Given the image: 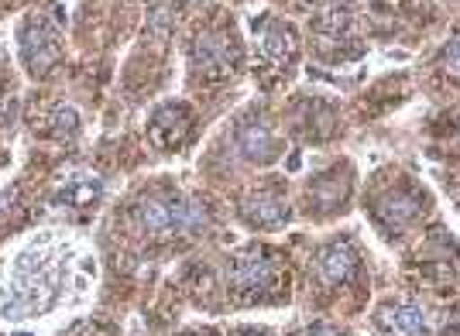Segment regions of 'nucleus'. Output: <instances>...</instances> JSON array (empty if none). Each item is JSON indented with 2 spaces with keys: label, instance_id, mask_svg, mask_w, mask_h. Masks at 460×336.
Wrapping results in <instances>:
<instances>
[{
  "label": "nucleus",
  "instance_id": "dca6fc26",
  "mask_svg": "<svg viewBox=\"0 0 460 336\" xmlns=\"http://www.w3.org/2000/svg\"><path fill=\"white\" fill-rule=\"evenodd\" d=\"M299 336H344V330H337L330 323H313L306 330H299Z\"/></svg>",
  "mask_w": 460,
  "mask_h": 336
},
{
  "label": "nucleus",
  "instance_id": "f3484780",
  "mask_svg": "<svg viewBox=\"0 0 460 336\" xmlns=\"http://www.w3.org/2000/svg\"><path fill=\"white\" fill-rule=\"evenodd\" d=\"M199 336H210V333H207V330H203V333H199Z\"/></svg>",
  "mask_w": 460,
  "mask_h": 336
},
{
  "label": "nucleus",
  "instance_id": "ddd939ff",
  "mask_svg": "<svg viewBox=\"0 0 460 336\" xmlns=\"http://www.w3.org/2000/svg\"><path fill=\"white\" fill-rule=\"evenodd\" d=\"M426 326L420 305H405V302H388L382 313H378V330L385 336H416Z\"/></svg>",
  "mask_w": 460,
  "mask_h": 336
},
{
  "label": "nucleus",
  "instance_id": "f8f14e48",
  "mask_svg": "<svg viewBox=\"0 0 460 336\" xmlns=\"http://www.w3.org/2000/svg\"><path fill=\"white\" fill-rule=\"evenodd\" d=\"M422 209V199L416 189H392V192H385L382 199L375 203V213H378V224L385 226H405L416 213Z\"/></svg>",
  "mask_w": 460,
  "mask_h": 336
},
{
  "label": "nucleus",
  "instance_id": "423d86ee",
  "mask_svg": "<svg viewBox=\"0 0 460 336\" xmlns=\"http://www.w3.org/2000/svg\"><path fill=\"white\" fill-rule=\"evenodd\" d=\"M241 220L258 230H279L288 220V203L279 189H251L241 199Z\"/></svg>",
  "mask_w": 460,
  "mask_h": 336
},
{
  "label": "nucleus",
  "instance_id": "6e6552de",
  "mask_svg": "<svg viewBox=\"0 0 460 336\" xmlns=\"http://www.w3.org/2000/svg\"><path fill=\"white\" fill-rule=\"evenodd\" d=\"M296 58V35L282 21H269V28L258 35V66L261 69H275L286 73Z\"/></svg>",
  "mask_w": 460,
  "mask_h": 336
},
{
  "label": "nucleus",
  "instance_id": "9b49d317",
  "mask_svg": "<svg viewBox=\"0 0 460 336\" xmlns=\"http://www.w3.org/2000/svg\"><path fill=\"white\" fill-rule=\"evenodd\" d=\"M347 186H350V175L341 172V165L333 168V172H326V175H320V179L309 186V209H316V213H333V209H341L347 196Z\"/></svg>",
  "mask_w": 460,
  "mask_h": 336
},
{
  "label": "nucleus",
  "instance_id": "20e7f679",
  "mask_svg": "<svg viewBox=\"0 0 460 336\" xmlns=\"http://www.w3.org/2000/svg\"><path fill=\"white\" fill-rule=\"evenodd\" d=\"M21 58L31 75H49L62 58V28L49 11H35L21 28Z\"/></svg>",
  "mask_w": 460,
  "mask_h": 336
},
{
  "label": "nucleus",
  "instance_id": "4468645a",
  "mask_svg": "<svg viewBox=\"0 0 460 336\" xmlns=\"http://www.w3.org/2000/svg\"><path fill=\"white\" fill-rule=\"evenodd\" d=\"M96 192H100V179H93V175H73L62 186V199H69V203H93Z\"/></svg>",
  "mask_w": 460,
  "mask_h": 336
},
{
  "label": "nucleus",
  "instance_id": "0eeeda50",
  "mask_svg": "<svg viewBox=\"0 0 460 336\" xmlns=\"http://www.w3.org/2000/svg\"><path fill=\"white\" fill-rule=\"evenodd\" d=\"M192 131V113L186 103H162L148 120V137L158 148H179Z\"/></svg>",
  "mask_w": 460,
  "mask_h": 336
},
{
  "label": "nucleus",
  "instance_id": "2eb2a0df",
  "mask_svg": "<svg viewBox=\"0 0 460 336\" xmlns=\"http://www.w3.org/2000/svg\"><path fill=\"white\" fill-rule=\"evenodd\" d=\"M443 66H447V73L460 79V35L443 49Z\"/></svg>",
  "mask_w": 460,
  "mask_h": 336
},
{
  "label": "nucleus",
  "instance_id": "f03ea898",
  "mask_svg": "<svg viewBox=\"0 0 460 336\" xmlns=\"http://www.w3.org/2000/svg\"><path fill=\"white\" fill-rule=\"evenodd\" d=\"M135 220L148 234H199L210 226V209L179 192H158L135 206Z\"/></svg>",
  "mask_w": 460,
  "mask_h": 336
},
{
  "label": "nucleus",
  "instance_id": "f257e3e1",
  "mask_svg": "<svg viewBox=\"0 0 460 336\" xmlns=\"http://www.w3.org/2000/svg\"><path fill=\"white\" fill-rule=\"evenodd\" d=\"M14 305H7V316H31L45 309V302H52L62 288V271L58 261L45 247H28V254H21L14 261Z\"/></svg>",
  "mask_w": 460,
  "mask_h": 336
},
{
  "label": "nucleus",
  "instance_id": "7ed1b4c3",
  "mask_svg": "<svg viewBox=\"0 0 460 336\" xmlns=\"http://www.w3.org/2000/svg\"><path fill=\"white\" fill-rule=\"evenodd\" d=\"M282 279H286L282 264L265 247L241 251L227 268L230 296L241 302H269L275 296H282V285H286Z\"/></svg>",
  "mask_w": 460,
  "mask_h": 336
},
{
  "label": "nucleus",
  "instance_id": "39448f33",
  "mask_svg": "<svg viewBox=\"0 0 460 336\" xmlns=\"http://www.w3.org/2000/svg\"><path fill=\"white\" fill-rule=\"evenodd\" d=\"M237 41L224 31H203L192 45V73L203 79H224L237 69Z\"/></svg>",
  "mask_w": 460,
  "mask_h": 336
},
{
  "label": "nucleus",
  "instance_id": "9d476101",
  "mask_svg": "<svg viewBox=\"0 0 460 336\" xmlns=\"http://www.w3.org/2000/svg\"><path fill=\"white\" fill-rule=\"evenodd\" d=\"M237 148H241V155H244L248 162L265 165V162L275 158L279 145H275V134H271L269 124L258 120V117H251V120H244V124L237 128Z\"/></svg>",
  "mask_w": 460,
  "mask_h": 336
},
{
  "label": "nucleus",
  "instance_id": "1a4fd4ad",
  "mask_svg": "<svg viewBox=\"0 0 460 336\" xmlns=\"http://www.w3.org/2000/svg\"><path fill=\"white\" fill-rule=\"evenodd\" d=\"M354 271H358V251H354L350 241L326 243L320 251V258H316V281L326 285V288H337V285L350 281Z\"/></svg>",
  "mask_w": 460,
  "mask_h": 336
}]
</instances>
